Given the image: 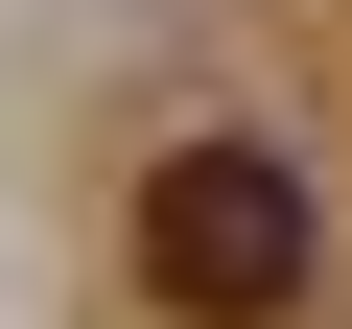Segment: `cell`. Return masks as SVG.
<instances>
[{
  "label": "cell",
  "mask_w": 352,
  "mask_h": 329,
  "mask_svg": "<svg viewBox=\"0 0 352 329\" xmlns=\"http://www.w3.org/2000/svg\"><path fill=\"white\" fill-rule=\"evenodd\" d=\"M305 235H329V212H305L282 141H164V164H141V306H164V329H282V306H305Z\"/></svg>",
  "instance_id": "6da1fadb"
}]
</instances>
